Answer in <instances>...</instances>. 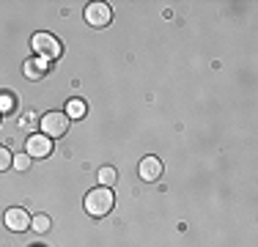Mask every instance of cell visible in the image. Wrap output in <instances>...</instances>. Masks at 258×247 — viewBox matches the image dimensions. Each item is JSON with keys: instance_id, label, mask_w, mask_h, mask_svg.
Wrapping results in <instances>:
<instances>
[{"instance_id": "cell-1", "label": "cell", "mask_w": 258, "mask_h": 247, "mask_svg": "<svg viewBox=\"0 0 258 247\" xmlns=\"http://www.w3.org/2000/svg\"><path fill=\"white\" fill-rule=\"evenodd\" d=\"M113 203H115V198L110 193V187H96L85 195V212L91 217H104V214H110Z\"/></svg>"}, {"instance_id": "cell-2", "label": "cell", "mask_w": 258, "mask_h": 247, "mask_svg": "<svg viewBox=\"0 0 258 247\" xmlns=\"http://www.w3.org/2000/svg\"><path fill=\"white\" fill-rule=\"evenodd\" d=\"M30 47L36 49V55L44 60H55L60 55V41L55 39L52 33H36L33 39H30Z\"/></svg>"}, {"instance_id": "cell-3", "label": "cell", "mask_w": 258, "mask_h": 247, "mask_svg": "<svg viewBox=\"0 0 258 247\" xmlns=\"http://www.w3.org/2000/svg\"><path fill=\"white\" fill-rule=\"evenodd\" d=\"M66 129H69V115L66 113H47L44 118H41V135H47V138H63Z\"/></svg>"}, {"instance_id": "cell-4", "label": "cell", "mask_w": 258, "mask_h": 247, "mask_svg": "<svg viewBox=\"0 0 258 247\" xmlns=\"http://www.w3.org/2000/svg\"><path fill=\"white\" fill-rule=\"evenodd\" d=\"M110 20H113V11H110L107 3L85 6V22H88L91 28H104V25H110Z\"/></svg>"}, {"instance_id": "cell-5", "label": "cell", "mask_w": 258, "mask_h": 247, "mask_svg": "<svg viewBox=\"0 0 258 247\" xmlns=\"http://www.w3.org/2000/svg\"><path fill=\"white\" fill-rule=\"evenodd\" d=\"M50 154H52V138H47V135H30L28 138V157L44 159Z\"/></svg>"}, {"instance_id": "cell-6", "label": "cell", "mask_w": 258, "mask_h": 247, "mask_svg": "<svg viewBox=\"0 0 258 247\" xmlns=\"http://www.w3.org/2000/svg\"><path fill=\"white\" fill-rule=\"evenodd\" d=\"M3 220H6V228H9V231H28L30 228V214L25 209H9Z\"/></svg>"}, {"instance_id": "cell-7", "label": "cell", "mask_w": 258, "mask_h": 247, "mask_svg": "<svg viewBox=\"0 0 258 247\" xmlns=\"http://www.w3.org/2000/svg\"><path fill=\"white\" fill-rule=\"evenodd\" d=\"M140 178L143 181H157L159 176H162V159H157V157H143L140 159Z\"/></svg>"}, {"instance_id": "cell-8", "label": "cell", "mask_w": 258, "mask_h": 247, "mask_svg": "<svg viewBox=\"0 0 258 247\" xmlns=\"http://www.w3.org/2000/svg\"><path fill=\"white\" fill-rule=\"evenodd\" d=\"M22 72H25V77L28 80H41L47 74V60L44 58H30V60H25V66H22Z\"/></svg>"}, {"instance_id": "cell-9", "label": "cell", "mask_w": 258, "mask_h": 247, "mask_svg": "<svg viewBox=\"0 0 258 247\" xmlns=\"http://www.w3.org/2000/svg\"><path fill=\"white\" fill-rule=\"evenodd\" d=\"M66 115H69V118H83L85 115V102L83 99H72V102L66 104Z\"/></svg>"}, {"instance_id": "cell-10", "label": "cell", "mask_w": 258, "mask_h": 247, "mask_svg": "<svg viewBox=\"0 0 258 247\" xmlns=\"http://www.w3.org/2000/svg\"><path fill=\"white\" fill-rule=\"evenodd\" d=\"M115 178H118V173H115L113 168H102V170H99V181H102V187H113Z\"/></svg>"}, {"instance_id": "cell-11", "label": "cell", "mask_w": 258, "mask_h": 247, "mask_svg": "<svg viewBox=\"0 0 258 247\" xmlns=\"http://www.w3.org/2000/svg\"><path fill=\"white\" fill-rule=\"evenodd\" d=\"M50 225H52V222H50V217H47V214H39L36 220H30V228H36L39 233L50 231Z\"/></svg>"}, {"instance_id": "cell-12", "label": "cell", "mask_w": 258, "mask_h": 247, "mask_svg": "<svg viewBox=\"0 0 258 247\" xmlns=\"http://www.w3.org/2000/svg\"><path fill=\"white\" fill-rule=\"evenodd\" d=\"M11 168H17V170H28V168H30V157H28V154H17L14 162H11Z\"/></svg>"}, {"instance_id": "cell-13", "label": "cell", "mask_w": 258, "mask_h": 247, "mask_svg": "<svg viewBox=\"0 0 258 247\" xmlns=\"http://www.w3.org/2000/svg\"><path fill=\"white\" fill-rule=\"evenodd\" d=\"M11 162H14V157L9 154V148L0 146V170H9V168H11Z\"/></svg>"}, {"instance_id": "cell-14", "label": "cell", "mask_w": 258, "mask_h": 247, "mask_svg": "<svg viewBox=\"0 0 258 247\" xmlns=\"http://www.w3.org/2000/svg\"><path fill=\"white\" fill-rule=\"evenodd\" d=\"M9 110H14V96H11V94H0V115L9 113Z\"/></svg>"}, {"instance_id": "cell-15", "label": "cell", "mask_w": 258, "mask_h": 247, "mask_svg": "<svg viewBox=\"0 0 258 247\" xmlns=\"http://www.w3.org/2000/svg\"><path fill=\"white\" fill-rule=\"evenodd\" d=\"M0 118H3V115H0Z\"/></svg>"}]
</instances>
